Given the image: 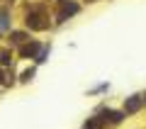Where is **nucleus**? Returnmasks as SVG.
I'll return each mask as SVG.
<instances>
[{"label": "nucleus", "mask_w": 146, "mask_h": 129, "mask_svg": "<svg viewBox=\"0 0 146 129\" xmlns=\"http://www.w3.org/2000/svg\"><path fill=\"white\" fill-rule=\"evenodd\" d=\"M7 63H10V54H3L0 56V66H7Z\"/></svg>", "instance_id": "39448f33"}, {"label": "nucleus", "mask_w": 146, "mask_h": 129, "mask_svg": "<svg viewBox=\"0 0 146 129\" xmlns=\"http://www.w3.org/2000/svg\"><path fill=\"white\" fill-rule=\"evenodd\" d=\"M27 25H29L32 29H44V27H46L44 22H39V17H36V15H29V17H27Z\"/></svg>", "instance_id": "f03ea898"}, {"label": "nucleus", "mask_w": 146, "mask_h": 129, "mask_svg": "<svg viewBox=\"0 0 146 129\" xmlns=\"http://www.w3.org/2000/svg\"><path fill=\"white\" fill-rule=\"evenodd\" d=\"M139 107H141V100L139 98H129V100H127V105H124L127 112H136Z\"/></svg>", "instance_id": "f257e3e1"}, {"label": "nucleus", "mask_w": 146, "mask_h": 129, "mask_svg": "<svg viewBox=\"0 0 146 129\" xmlns=\"http://www.w3.org/2000/svg\"><path fill=\"white\" fill-rule=\"evenodd\" d=\"M25 39V34H22V32H15V34H12V41H22Z\"/></svg>", "instance_id": "423d86ee"}, {"label": "nucleus", "mask_w": 146, "mask_h": 129, "mask_svg": "<svg viewBox=\"0 0 146 129\" xmlns=\"http://www.w3.org/2000/svg\"><path fill=\"white\" fill-rule=\"evenodd\" d=\"M83 129H98V127H95V119H90V122H88V124H85V127H83Z\"/></svg>", "instance_id": "0eeeda50"}, {"label": "nucleus", "mask_w": 146, "mask_h": 129, "mask_svg": "<svg viewBox=\"0 0 146 129\" xmlns=\"http://www.w3.org/2000/svg\"><path fill=\"white\" fill-rule=\"evenodd\" d=\"M36 51H39V44H27V47H22V56H34Z\"/></svg>", "instance_id": "7ed1b4c3"}, {"label": "nucleus", "mask_w": 146, "mask_h": 129, "mask_svg": "<svg viewBox=\"0 0 146 129\" xmlns=\"http://www.w3.org/2000/svg\"><path fill=\"white\" fill-rule=\"evenodd\" d=\"M76 12H78V5H76V3H66V5H63L61 17H66V15H76Z\"/></svg>", "instance_id": "20e7f679"}]
</instances>
